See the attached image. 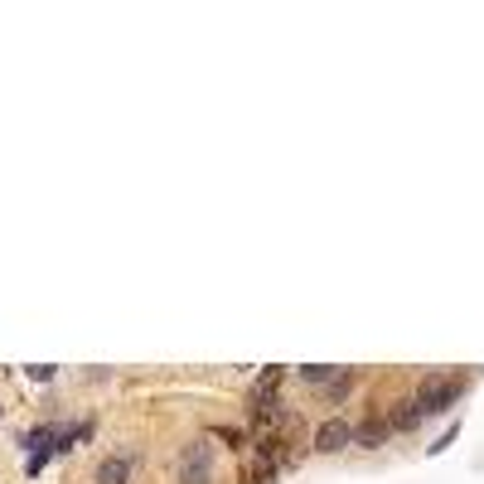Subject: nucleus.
Here are the masks:
<instances>
[{
  "label": "nucleus",
  "mask_w": 484,
  "mask_h": 484,
  "mask_svg": "<svg viewBox=\"0 0 484 484\" xmlns=\"http://www.w3.org/2000/svg\"><path fill=\"white\" fill-rule=\"evenodd\" d=\"M97 484H131V460L126 455H107L97 465Z\"/></svg>",
  "instance_id": "nucleus-4"
},
{
  "label": "nucleus",
  "mask_w": 484,
  "mask_h": 484,
  "mask_svg": "<svg viewBox=\"0 0 484 484\" xmlns=\"http://www.w3.org/2000/svg\"><path fill=\"white\" fill-rule=\"evenodd\" d=\"M301 378H305V382H330L334 373H330V363H305V368H301Z\"/></svg>",
  "instance_id": "nucleus-6"
},
{
  "label": "nucleus",
  "mask_w": 484,
  "mask_h": 484,
  "mask_svg": "<svg viewBox=\"0 0 484 484\" xmlns=\"http://www.w3.org/2000/svg\"><path fill=\"white\" fill-rule=\"evenodd\" d=\"M349 440H353V426H349V421H324L320 431H315V450L334 455V450H344Z\"/></svg>",
  "instance_id": "nucleus-3"
},
{
  "label": "nucleus",
  "mask_w": 484,
  "mask_h": 484,
  "mask_svg": "<svg viewBox=\"0 0 484 484\" xmlns=\"http://www.w3.org/2000/svg\"><path fill=\"white\" fill-rule=\"evenodd\" d=\"M0 417H5V407H0Z\"/></svg>",
  "instance_id": "nucleus-8"
},
{
  "label": "nucleus",
  "mask_w": 484,
  "mask_h": 484,
  "mask_svg": "<svg viewBox=\"0 0 484 484\" xmlns=\"http://www.w3.org/2000/svg\"><path fill=\"white\" fill-rule=\"evenodd\" d=\"M455 392H460V382L455 378H440V382H426L421 397H417V411H446L455 402Z\"/></svg>",
  "instance_id": "nucleus-2"
},
{
  "label": "nucleus",
  "mask_w": 484,
  "mask_h": 484,
  "mask_svg": "<svg viewBox=\"0 0 484 484\" xmlns=\"http://www.w3.org/2000/svg\"><path fill=\"white\" fill-rule=\"evenodd\" d=\"M175 484H213V450L204 446V440H194V446L179 450Z\"/></svg>",
  "instance_id": "nucleus-1"
},
{
  "label": "nucleus",
  "mask_w": 484,
  "mask_h": 484,
  "mask_svg": "<svg viewBox=\"0 0 484 484\" xmlns=\"http://www.w3.org/2000/svg\"><path fill=\"white\" fill-rule=\"evenodd\" d=\"M30 378H34V382H49V378H53V368H49V363H34V368H30Z\"/></svg>",
  "instance_id": "nucleus-7"
},
{
  "label": "nucleus",
  "mask_w": 484,
  "mask_h": 484,
  "mask_svg": "<svg viewBox=\"0 0 484 484\" xmlns=\"http://www.w3.org/2000/svg\"><path fill=\"white\" fill-rule=\"evenodd\" d=\"M353 440H359L363 450H373V446H382V440H388V426H382V421H368V426H359V431H353Z\"/></svg>",
  "instance_id": "nucleus-5"
}]
</instances>
